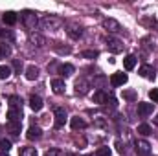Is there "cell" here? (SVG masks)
I'll return each instance as SVG.
<instances>
[{
  "label": "cell",
  "instance_id": "19",
  "mask_svg": "<svg viewBox=\"0 0 158 156\" xmlns=\"http://www.w3.org/2000/svg\"><path fill=\"white\" fill-rule=\"evenodd\" d=\"M136 61H138V59H136V55H132V53H131V55H127V57L123 59V66H125V70H132V68L136 66Z\"/></svg>",
  "mask_w": 158,
  "mask_h": 156
},
{
  "label": "cell",
  "instance_id": "1",
  "mask_svg": "<svg viewBox=\"0 0 158 156\" xmlns=\"http://www.w3.org/2000/svg\"><path fill=\"white\" fill-rule=\"evenodd\" d=\"M63 24H64V22H63V18H61V17H55V15H48V17H44V18H40V20H39V26H40V28L50 30V31L59 30Z\"/></svg>",
  "mask_w": 158,
  "mask_h": 156
},
{
  "label": "cell",
  "instance_id": "9",
  "mask_svg": "<svg viewBox=\"0 0 158 156\" xmlns=\"http://www.w3.org/2000/svg\"><path fill=\"white\" fill-rule=\"evenodd\" d=\"M138 74H140L143 79H149V81H153V79L156 77V74H155V68H153V66H149V64H143V66H140Z\"/></svg>",
  "mask_w": 158,
  "mask_h": 156
},
{
  "label": "cell",
  "instance_id": "31",
  "mask_svg": "<svg viewBox=\"0 0 158 156\" xmlns=\"http://www.w3.org/2000/svg\"><path fill=\"white\" fill-rule=\"evenodd\" d=\"M123 99L134 101V99H136V92H134V90H123Z\"/></svg>",
  "mask_w": 158,
  "mask_h": 156
},
{
  "label": "cell",
  "instance_id": "37",
  "mask_svg": "<svg viewBox=\"0 0 158 156\" xmlns=\"http://www.w3.org/2000/svg\"><path fill=\"white\" fill-rule=\"evenodd\" d=\"M155 125H158V112H156V117H155Z\"/></svg>",
  "mask_w": 158,
  "mask_h": 156
},
{
  "label": "cell",
  "instance_id": "28",
  "mask_svg": "<svg viewBox=\"0 0 158 156\" xmlns=\"http://www.w3.org/2000/svg\"><path fill=\"white\" fill-rule=\"evenodd\" d=\"M53 50H55L57 53H61V55H63V53H70V51H72V50H70V46H61V42H55V44H53Z\"/></svg>",
  "mask_w": 158,
  "mask_h": 156
},
{
  "label": "cell",
  "instance_id": "5",
  "mask_svg": "<svg viewBox=\"0 0 158 156\" xmlns=\"http://www.w3.org/2000/svg\"><path fill=\"white\" fill-rule=\"evenodd\" d=\"M134 147H136V153L140 156H149L151 154V143L145 142V140H138V142L134 143Z\"/></svg>",
  "mask_w": 158,
  "mask_h": 156
},
{
  "label": "cell",
  "instance_id": "26",
  "mask_svg": "<svg viewBox=\"0 0 158 156\" xmlns=\"http://www.w3.org/2000/svg\"><path fill=\"white\" fill-rule=\"evenodd\" d=\"M138 134L149 136V134H153V130H151V127H149L147 123H142V125H138Z\"/></svg>",
  "mask_w": 158,
  "mask_h": 156
},
{
  "label": "cell",
  "instance_id": "17",
  "mask_svg": "<svg viewBox=\"0 0 158 156\" xmlns=\"http://www.w3.org/2000/svg\"><path fill=\"white\" fill-rule=\"evenodd\" d=\"M74 72H76V68H74L72 64H68V63H64V64L59 66V74H61L63 77H70Z\"/></svg>",
  "mask_w": 158,
  "mask_h": 156
},
{
  "label": "cell",
  "instance_id": "6",
  "mask_svg": "<svg viewBox=\"0 0 158 156\" xmlns=\"http://www.w3.org/2000/svg\"><path fill=\"white\" fill-rule=\"evenodd\" d=\"M107 48H109L110 53H119V51H123V42L119 39L109 37V39H107Z\"/></svg>",
  "mask_w": 158,
  "mask_h": 156
},
{
  "label": "cell",
  "instance_id": "30",
  "mask_svg": "<svg viewBox=\"0 0 158 156\" xmlns=\"http://www.w3.org/2000/svg\"><path fill=\"white\" fill-rule=\"evenodd\" d=\"M20 156H37V149L35 147H24V149H20Z\"/></svg>",
  "mask_w": 158,
  "mask_h": 156
},
{
  "label": "cell",
  "instance_id": "11",
  "mask_svg": "<svg viewBox=\"0 0 158 156\" xmlns=\"http://www.w3.org/2000/svg\"><path fill=\"white\" fill-rule=\"evenodd\" d=\"M88 88H90V84H88V81L85 77H79L77 81H76V94L85 96V94L88 92Z\"/></svg>",
  "mask_w": 158,
  "mask_h": 156
},
{
  "label": "cell",
  "instance_id": "33",
  "mask_svg": "<svg viewBox=\"0 0 158 156\" xmlns=\"http://www.w3.org/2000/svg\"><path fill=\"white\" fill-rule=\"evenodd\" d=\"M96 156H110V149L109 147H99L96 151Z\"/></svg>",
  "mask_w": 158,
  "mask_h": 156
},
{
  "label": "cell",
  "instance_id": "39",
  "mask_svg": "<svg viewBox=\"0 0 158 156\" xmlns=\"http://www.w3.org/2000/svg\"><path fill=\"white\" fill-rule=\"evenodd\" d=\"M0 31H2V30H0Z\"/></svg>",
  "mask_w": 158,
  "mask_h": 156
},
{
  "label": "cell",
  "instance_id": "38",
  "mask_svg": "<svg viewBox=\"0 0 158 156\" xmlns=\"http://www.w3.org/2000/svg\"><path fill=\"white\" fill-rule=\"evenodd\" d=\"M0 156H7V153H2V151H0Z\"/></svg>",
  "mask_w": 158,
  "mask_h": 156
},
{
  "label": "cell",
  "instance_id": "25",
  "mask_svg": "<svg viewBox=\"0 0 158 156\" xmlns=\"http://www.w3.org/2000/svg\"><path fill=\"white\" fill-rule=\"evenodd\" d=\"M7 130H9V134L15 138V136H19L20 134V123H7Z\"/></svg>",
  "mask_w": 158,
  "mask_h": 156
},
{
  "label": "cell",
  "instance_id": "13",
  "mask_svg": "<svg viewBox=\"0 0 158 156\" xmlns=\"http://www.w3.org/2000/svg\"><path fill=\"white\" fill-rule=\"evenodd\" d=\"M153 103H138V114L142 117H147L153 114Z\"/></svg>",
  "mask_w": 158,
  "mask_h": 156
},
{
  "label": "cell",
  "instance_id": "20",
  "mask_svg": "<svg viewBox=\"0 0 158 156\" xmlns=\"http://www.w3.org/2000/svg\"><path fill=\"white\" fill-rule=\"evenodd\" d=\"M9 55H11V46H9V42L0 40V59H6V57H9Z\"/></svg>",
  "mask_w": 158,
  "mask_h": 156
},
{
  "label": "cell",
  "instance_id": "10",
  "mask_svg": "<svg viewBox=\"0 0 158 156\" xmlns=\"http://www.w3.org/2000/svg\"><path fill=\"white\" fill-rule=\"evenodd\" d=\"M7 121L9 123H20L22 121V109H9L7 110Z\"/></svg>",
  "mask_w": 158,
  "mask_h": 156
},
{
  "label": "cell",
  "instance_id": "24",
  "mask_svg": "<svg viewBox=\"0 0 158 156\" xmlns=\"http://www.w3.org/2000/svg\"><path fill=\"white\" fill-rule=\"evenodd\" d=\"M9 109H22V99L19 96H9Z\"/></svg>",
  "mask_w": 158,
  "mask_h": 156
},
{
  "label": "cell",
  "instance_id": "27",
  "mask_svg": "<svg viewBox=\"0 0 158 156\" xmlns=\"http://www.w3.org/2000/svg\"><path fill=\"white\" fill-rule=\"evenodd\" d=\"M9 76H11V66L0 64V79H7Z\"/></svg>",
  "mask_w": 158,
  "mask_h": 156
},
{
  "label": "cell",
  "instance_id": "23",
  "mask_svg": "<svg viewBox=\"0 0 158 156\" xmlns=\"http://www.w3.org/2000/svg\"><path fill=\"white\" fill-rule=\"evenodd\" d=\"M2 18H4V22H6L7 26H13V24L17 22V13H13V11H6Z\"/></svg>",
  "mask_w": 158,
  "mask_h": 156
},
{
  "label": "cell",
  "instance_id": "40",
  "mask_svg": "<svg viewBox=\"0 0 158 156\" xmlns=\"http://www.w3.org/2000/svg\"><path fill=\"white\" fill-rule=\"evenodd\" d=\"M149 156H151V154H149Z\"/></svg>",
  "mask_w": 158,
  "mask_h": 156
},
{
  "label": "cell",
  "instance_id": "16",
  "mask_svg": "<svg viewBox=\"0 0 158 156\" xmlns=\"http://www.w3.org/2000/svg\"><path fill=\"white\" fill-rule=\"evenodd\" d=\"M42 107H44V103H42V99H40L39 96H31V97H30V109H31L33 112H39Z\"/></svg>",
  "mask_w": 158,
  "mask_h": 156
},
{
  "label": "cell",
  "instance_id": "18",
  "mask_svg": "<svg viewBox=\"0 0 158 156\" xmlns=\"http://www.w3.org/2000/svg\"><path fill=\"white\" fill-rule=\"evenodd\" d=\"M39 68L35 66V64H30L28 68H26V79H30V81H35V79L39 77Z\"/></svg>",
  "mask_w": 158,
  "mask_h": 156
},
{
  "label": "cell",
  "instance_id": "14",
  "mask_svg": "<svg viewBox=\"0 0 158 156\" xmlns=\"http://www.w3.org/2000/svg\"><path fill=\"white\" fill-rule=\"evenodd\" d=\"M64 88H66L64 79H52V90L55 94H64Z\"/></svg>",
  "mask_w": 158,
  "mask_h": 156
},
{
  "label": "cell",
  "instance_id": "7",
  "mask_svg": "<svg viewBox=\"0 0 158 156\" xmlns=\"http://www.w3.org/2000/svg\"><path fill=\"white\" fill-rule=\"evenodd\" d=\"M103 28H105L107 31H110V33L121 31V24H119L118 20H114V18H105V20H103Z\"/></svg>",
  "mask_w": 158,
  "mask_h": 156
},
{
  "label": "cell",
  "instance_id": "29",
  "mask_svg": "<svg viewBox=\"0 0 158 156\" xmlns=\"http://www.w3.org/2000/svg\"><path fill=\"white\" fill-rule=\"evenodd\" d=\"M98 55H99L98 50H85V51H81V57H85V59H96Z\"/></svg>",
  "mask_w": 158,
  "mask_h": 156
},
{
  "label": "cell",
  "instance_id": "4",
  "mask_svg": "<svg viewBox=\"0 0 158 156\" xmlns=\"http://www.w3.org/2000/svg\"><path fill=\"white\" fill-rule=\"evenodd\" d=\"M66 33H68L74 40H77V39H81V35H83V28H81L79 24H76V22H70V24H66Z\"/></svg>",
  "mask_w": 158,
  "mask_h": 156
},
{
  "label": "cell",
  "instance_id": "21",
  "mask_svg": "<svg viewBox=\"0 0 158 156\" xmlns=\"http://www.w3.org/2000/svg\"><path fill=\"white\" fill-rule=\"evenodd\" d=\"M30 40H31L33 46H37V48H42V46L46 44V39H44L42 35H39V33H31V35H30Z\"/></svg>",
  "mask_w": 158,
  "mask_h": 156
},
{
  "label": "cell",
  "instance_id": "34",
  "mask_svg": "<svg viewBox=\"0 0 158 156\" xmlns=\"http://www.w3.org/2000/svg\"><path fill=\"white\" fill-rule=\"evenodd\" d=\"M13 68H15V72L20 74V70H22V61H20V59H15V61H13Z\"/></svg>",
  "mask_w": 158,
  "mask_h": 156
},
{
  "label": "cell",
  "instance_id": "3",
  "mask_svg": "<svg viewBox=\"0 0 158 156\" xmlns=\"http://www.w3.org/2000/svg\"><path fill=\"white\" fill-rule=\"evenodd\" d=\"M53 117H55V121H53V125H55V129H61V127H64V123H66V110L63 109V107H57L55 110H53Z\"/></svg>",
  "mask_w": 158,
  "mask_h": 156
},
{
  "label": "cell",
  "instance_id": "2",
  "mask_svg": "<svg viewBox=\"0 0 158 156\" xmlns=\"http://www.w3.org/2000/svg\"><path fill=\"white\" fill-rule=\"evenodd\" d=\"M22 22L26 24V28L28 30H35L37 28V24H39V18H37V15L33 13V11H24L22 13Z\"/></svg>",
  "mask_w": 158,
  "mask_h": 156
},
{
  "label": "cell",
  "instance_id": "12",
  "mask_svg": "<svg viewBox=\"0 0 158 156\" xmlns=\"http://www.w3.org/2000/svg\"><path fill=\"white\" fill-rule=\"evenodd\" d=\"M92 99H94V103H98V105H105V103H109V101H110V103H114V99H112V97H109L103 90H98V92L94 94V97H92Z\"/></svg>",
  "mask_w": 158,
  "mask_h": 156
},
{
  "label": "cell",
  "instance_id": "32",
  "mask_svg": "<svg viewBox=\"0 0 158 156\" xmlns=\"http://www.w3.org/2000/svg\"><path fill=\"white\" fill-rule=\"evenodd\" d=\"M11 149V142L9 140H0V151L2 153H9Z\"/></svg>",
  "mask_w": 158,
  "mask_h": 156
},
{
  "label": "cell",
  "instance_id": "22",
  "mask_svg": "<svg viewBox=\"0 0 158 156\" xmlns=\"http://www.w3.org/2000/svg\"><path fill=\"white\" fill-rule=\"evenodd\" d=\"M70 125H72V129H74V130H79V129H85V127H86V121H85V119H81L79 116H76V117H72Z\"/></svg>",
  "mask_w": 158,
  "mask_h": 156
},
{
  "label": "cell",
  "instance_id": "8",
  "mask_svg": "<svg viewBox=\"0 0 158 156\" xmlns=\"http://www.w3.org/2000/svg\"><path fill=\"white\" fill-rule=\"evenodd\" d=\"M127 74H123V72H116V74H112L110 76V84L112 86H123L125 83H127Z\"/></svg>",
  "mask_w": 158,
  "mask_h": 156
},
{
  "label": "cell",
  "instance_id": "36",
  "mask_svg": "<svg viewBox=\"0 0 158 156\" xmlns=\"http://www.w3.org/2000/svg\"><path fill=\"white\" fill-rule=\"evenodd\" d=\"M44 156H63L61 154V151H57V149H50V151H46Z\"/></svg>",
  "mask_w": 158,
  "mask_h": 156
},
{
  "label": "cell",
  "instance_id": "15",
  "mask_svg": "<svg viewBox=\"0 0 158 156\" xmlns=\"http://www.w3.org/2000/svg\"><path fill=\"white\" fill-rule=\"evenodd\" d=\"M40 136H42V130H40V127H37V125H31L28 129V132H26V138L28 140H39Z\"/></svg>",
  "mask_w": 158,
  "mask_h": 156
},
{
  "label": "cell",
  "instance_id": "35",
  "mask_svg": "<svg viewBox=\"0 0 158 156\" xmlns=\"http://www.w3.org/2000/svg\"><path fill=\"white\" fill-rule=\"evenodd\" d=\"M149 97L153 99V103H158V88H153V90L149 92Z\"/></svg>",
  "mask_w": 158,
  "mask_h": 156
}]
</instances>
